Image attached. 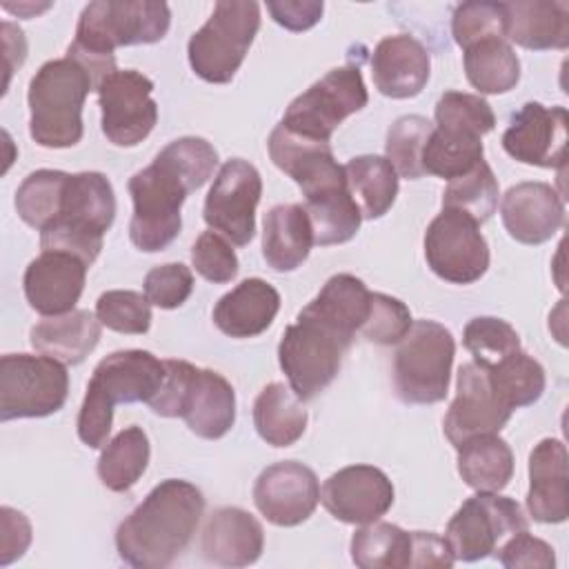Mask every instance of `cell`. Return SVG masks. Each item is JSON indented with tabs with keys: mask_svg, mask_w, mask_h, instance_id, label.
<instances>
[{
	"mask_svg": "<svg viewBox=\"0 0 569 569\" xmlns=\"http://www.w3.org/2000/svg\"><path fill=\"white\" fill-rule=\"evenodd\" d=\"M149 438L142 427H124L113 436L98 458V478L111 491H129L149 465Z\"/></svg>",
	"mask_w": 569,
	"mask_h": 569,
	"instance_id": "cell-35",
	"label": "cell"
},
{
	"mask_svg": "<svg viewBox=\"0 0 569 569\" xmlns=\"http://www.w3.org/2000/svg\"><path fill=\"white\" fill-rule=\"evenodd\" d=\"M260 29V4L253 0H220L209 20L189 38L187 56L193 73L224 84L240 69Z\"/></svg>",
	"mask_w": 569,
	"mask_h": 569,
	"instance_id": "cell-10",
	"label": "cell"
},
{
	"mask_svg": "<svg viewBox=\"0 0 569 569\" xmlns=\"http://www.w3.org/2000/svg\"><path fill=\"white\" fill-rule=\"evenodd\" d=\"M525 529H529V522L516 500L478 491L453 513L445 540L456 560L476 562L493 556L505 540Z\"/></svg>",
	"mask_w": 569,
	"mask_h": 569,
	"instance_id": "cell-13",
	"label": "cell"
},
{
	"mask_svg": "<svg viewBox=\"0 0 569 569\" xmlns=\"http://www.w3.org/2000/svg\"><path fill=\"white\" fill-rule=\"evenodd\" d=\"M367 100L360 69L356 64L336 67L289 102L280 124L302 138L329 142L338 124L360 111Z\"/></svg>",
	"mask_w": 569,
	"mask_h": 569,
	"instance_id": "cell-12",
	"label": "cell"
},
{
	"mask_svg": "<svg viewBox=\"0 0 569 569\" xmlns=\"http://www.w3.org/2000/svg\"><path fill=\"white\" fill-rule=\"evenodd\" d=\"M500 398L511 407H529L540 400L547 378L542 365L527 351H516L493 367H485Z\"/></svg>",
	"mask_w": 569,
	"mask_h": 569,
	"instance_id": "cell-41",
	"label": "cell"
},
{
	"mask_svg": "<svg viewBox=\"0 0 569 569\" xmlns=\"http://www.w3.org/2000/svg\"><path fill=\"white\" fill-rule=\"evenodd\" d=\"M433 131V124L425 116H400L387 131V160L398 176L407 180H418L422 171V149Z\"/></svg>",
	"mask_w": 569,
	"mask_h": 569,
	"instance_id": "cell-43",
	"label": "cell"
},
{
	"mask_svg": "<svg viewBox=\"0 0 569 569\" xmlns=\"http://www.w3.org/2000/svg\"><path fill=\"white\" fill-rule=\"evenodd\" d=\"M513 409L496 391L489 371L478 362L458 369L456 398L447 409L442 429L447 440L458 449L469 438L498 433L511 418Z\"/></svg>",
	"mask_w": 569,
	"mask_h": 569,
	"instance_id": "cell-17",
	"label": "cell"
},
{
	"mask_svg": "<svg viewBox=\"0 0 569 569\" xmlns=\"http://www.w3.org/2000/svg\"><path fill=\"white\" fill-rule=\"evenodd\" d=\"M451 36L458 47H469L487 38L507 40L505 2H462L451 16Z\"/></svg>",
	"mask_w": 569,
	"mask_h": 569,
	"instance_id": "cell-45",
	"label": "cell"
},
{
	"mask_svg": "<svg viewBox=\"0 0 569 569\" xmlns=\"http://www.w3.org/2000/svg\"><path fill=\"white\" fill-rule=\"evenodd\" d=\"M482 142L451 140L433 129L422 149V171L425 176L451 180L473 169L482 160Z\"/></svg>",
	"mask_w": 569,
	"mask_h": 569,
	"instance_id": "cell-46",
	"label": "cell"
},
{
	"mask_svg": "<svg viewBox=\"0 0 569 569\" xmlns=\"http://www.w3.org/2000/svg\"><path fill=\"white\" fill-rule=\"evenodd\" d=\"M569 116L565 107L527 102L511 116L502 133V149L522 164L556 169L567 160Z\"/></svg>",
	"mask_w": 569,
	"mask_h": 569,
	"instance_id": "cell-18",
	"label": "cell"
},
{
	"mask_svg": "<svg viewBox=\"0 0 569 569\" xmlns=\"http://www.w3.org/2000/svg\"><path fill=\"white\" fill-rule=\"evenodd\" d=\"M0 565H9L20 558L31 542V525L24 513L2 507L0 509Z\"/></svg>",
	"mask_w": 569,
	"mask_h": 569,
	"instance_id": "cell-52",
	"label": "cell"
},
{
	"mask_svg": "<svg viewBox=\"0 0 569 569\" xmlns=\"http://www.w3.org/2000/svg\"><path fill=\"white\" fill-rule=\"evenodd\" d=\"M351 560L360 569H407L411 565V531L391 522H369L351 538Z\"/></svg>",
	"mask_w": 569,
	"mask_h": 569,
	"instance_id": "cell-38",
	"label": "cell"
},
{
	"mask_svg": "<svg viewBox=\"0 0 569 569\" xmlns=\"http://www.w3.org/2000/svg\"><path fill=\"white\" fill-rule=\"evenodd\" d=\"M411 325V311L402 300L387 293H371L369 316L360 333L376 345H398Z\"/></svg>",
	"mask_w": 569,
	"mask_h": 569,
	"instance_id": "cell-48",
	"label": "cell"
},
{
	"mask_svg": "<svg viewBox=\"0 0 569 569\" xmlns=\"http://www.w3.org/2000/svg\"><path fill=\"white\" fill-rule=\"evenodd\" d=\"M436 131L451 140L482 142V136L496 127L489 102L476 93L445 91L436 102Z\"/></svg>",
	"mask_w": 569,
	"mask_h": 569,
	"instance_id": "cell-39",
	"label": "cell"
},
{
	"mask_svg": "<svg viewBox=\"0 0 569 569\" xmlns=\"http://www.w3.org/2000/svg\"><path fill=\"white\" fill-rule=\"evenodd\" d=\"M116 218V196L100 171H80L67 178L60 216L40 231L42 251H64L93 264L102 238Z\"/></svg>",
	"mask_w": 569,
	"mask_h": 569,
	"instance_id": "cell-7",
	"label": "cell"
},
{
	"mask_svg": "<svg viewBox=\"0 0 569 569\" xmlns=\"http://www.w3.org/2000/svg\"><path fill=\"white\" fill-rule=\"evenodd\" d=\"M69 173L58 169H38L29 173L16 191V211L33 229H47L62 207Z\"/></svg>",
	"mask_w": 569,
	"mask_h": 569,
	"instance_id": "cell-40",
	"label": "cell"
},
{
	"mask_svg": "<svg viewBox=\"0 0 569 569\" xmlns=\"http://www.w3.org/2000/svg\"><path fill=\"white\" fill-rule=\"evenodd\" d=\"M502 567L507 569H551L556 565L553 547L536 536L529 533V529L513 533L509 540L500 545V549L493 553Z\"/></svg>",
	"mask_w": 569,
	"mask_h": 569,
	"instance_id": "cell-51",
	"label": "cell"
},
{
	"mask_svg": "<svg viewBox=\"0 0 569 569\" xmlns=\"http://www.w3.org/2000/svg\"><path fill=\"white\" fill-rule=\"evenodd\" d=\"M87 269L78 256L64 251H42L24 271V296L31 309L42 316L73 311L82 296Z\"/></svg>",
	"mask_w": 569,
	"mask_h": 569,
	"instance_id": "cell-23",
	"label": "cell"
},
{
	"mask_svg": "<svg viewBox=\"0 0 569 569\" xmlns=\"http://www.w3.org/2000/svg\"><path fill=\"white\" fill-rule=\"evenodd\" d=\"M500 216L513 240L542 244L565 224V200L547 182H518L502 196Z\"/></svg>",
	"mask_w": 569,
	"mask_h": 569,
	"instance_id": "cell-22",
	"label": "cell"
},
{
	"mask_svg": "<svg viewBox=\"0 0 569 569\" xmlns=\"http://www.w3.org/2000/svg\"><path fill=\"white\" fill-rule=\"evenodd\" d=\"M425 258L438 278L471 284L489 269V244L471 216L442 209L425 231Z\"/></svg>",
	"mask_w": 569,
	"mask_h": 569,
	"instance_id": "cell-14",
	"label": "cell"
},
{
	"mask_svg": "<svg viewBox=\"0 0 569 569\" xmlns=\"http://www.w3.org/2000/svg\"><path fill=\"white\" fill-rule=\"evenodd\" d=\"M347 187L362 218H382L398 196V173L382 156H358L345 164Z\"/></svg>",
	"mask_w": 569,
	"mask_h": 569,
	"instance_id": "cell-34",
	"label": "cell"
},
{
	"mask_svg": "<svg viewBox=\"0 0 569 569\" xmlns=\"http://www.w3.org/2000/svg\"><path fill=\"white\" fill-rule=\"evenodd\" d=\"M280 309V293L262 278H247L213 307V325L229 338H253L267 331Z\"/></svg>",
	"mask_w": 569,
	"mask_h": 569,
	"instance_id": "cell-27",
	"label": "cell"
},
{
	"mask_svg": "<svg viewBox=\"0 0 569 569\" xmlns=\"http://www.w3.org/2000/svg\"><path fill=\"white\" fill-rule=\"evenodd\" d=\"M313 247V231L302 204H276L264 216L262 256L273 271L298 269Z\"/></svg>",
	"mask_w": 569,
	"mask_h": 569,
	"instance_id": "cell-30",
	"label": "cell"
},
{
	"mask_svg": "<svg viewBox=\"0 0 569 569\" xmlns=\"http://www.w3.org/2000/svg\"><path fill=\"white\" fill-rule=\"evenodd\" d=\"M458 473L467 487L498 493L513 476V453L498 433L469 438L458 447Z\"/></svg>",
	"mask_w": 569,
	"mask_h": 569,
	"instance_id": "cell-31",
	"label": "cell"
},
{
	"mask_svg": "<svg viewBox=\"0 0 569 569\" xmlns=\"http://www.w3.org/2000/svg\"><path fill=\"white\" fill-rule=\"evenodd\" d=\"M305 211L311 222L313 244L320 247L342 244L351 240L362 222L360 207L349 193V187L331 189L307 198Z\"/></svg>",
	"mask_w": 569,
	"mask_h": 569,
	"instance_id": "cell-37",
	"label": "cell"
},
{
	"mask_svg": "<svg viewBox=\"0 0 569 569\" xmlns=\"http://www.w3.org/2000/svg\"><path fill=\"white\" fill-rule=\"evenodd\" d=\"M191 262L204 280L216 284L231 282L240 269L231 242L216 231H202L198 236L191 247Z\"/></svg>",
	"mask_w": 569,
	"mask_h": 569,
	"instance_id": "cell-49",
	"label": "cell"
},
{
	"mask_svg": "<svg viewBox=\"0 0 569 569\" xmlns=\"http://www.w3.org/2000/svg\"><path fill=\"white\" fill-rule=\"evenodd\" d=\"M267 149L273 164L302 189L305 200L347 187L345 167L333 158L329 142L302 138L284 124H278L269 136Z\"/></svg>",
	"mask_w": 569,
	"mask_h": 569,
	"instance_id": "cell-21",
	"label": "cell"
},
{
	"mask_svg": "<svg viewBox=\"0 0 569 569\" xmlns=\"http://www.w3.org/2000/svg\"><path fill=\"white\" fill-rule=\"evenodd\" d=\"M144 296L160 309H176L187 302L193 291V273L182 262H167L153 267L144 276Z\"/></svg>",
	"mask_w": 569,
	"mask_h": 569,
	"instance_id": "cell-50",
	"label": "cell"
},
{
	"mask_svg": "<svg viewBox=\"0 0 569 569\" xmlns=\"http://www.w3.org/2000/svg\"><path fill=\"white\" fill-rule=\"evenodd\" d=\"M171 24L167 2L156 0H96L89 2L76 27V40L67 56L78 60L93 80V87L116 71L118 47L151 44L164 38Z\"/></svg>",
	"mask_w": 569,
	"mask_h": 569,
	"instance_id": "cell-3",
	"label": "cell"
},
{
	"mask_svg": "<svg viewBox=\"0 0 569 569\" xmlns=\"http://www.w3.org/2000/svg\"><path fill=\"white\" fill-rule=\"evenodd\" d=\"M91 73L73 58L44 62L29 82V133L47 149H67L82 138V107L93 91Z\"/></svg>",
	"mask_w": 569,
	"mask_h": 569,
	"instance_id": "cell-6",
	"label": "cell"
},
{
	"mask_svg": "<svg viewBox=\"0 0 569 569\" xmlns=\"http://www.w3.org/2000/svg\"><path fill=\"white\" fill-rule=\"evenodd\" d=\"M218 167V151L196 136L169 142L149 167L133 173L129 193L133 216L131 242L147 253L167 249L180 233V207L187 193L200 189Z\"/></svg>",
	"mask_w": 569,
	"mask_h": 569,
	"instance_id": "cell-1",
	"label": "cell"
},
{
	"mask_svg": "<svg viewBox=\"0 0 569 569\" xmlns=\"http://www.w3.org/2000/svg\"><path fill=\"white\" fill-rule=\"evenodd\" d=\"M2 7H4L7 11H11V13H18V16H33V13H40V11L49 9V2H47V4H42V7L33 4V2H22V4H11V2H2Z\"/></svg>",
	"mask_w": 569,
	"mask_h": 569,
	"instance_id": "cell-55",
	"label": "cell"
},
{
	"mask_svg": "<svg viewBox=\"0 0 569 569\" xmlns=\"http://www.w3.org/2000/svg\"><path fill=\"white\" fill-rule=\"evenodd\" d=\"M102 322L87 309L47 316L31 327V347L62 365H80L98 345Z\"/></svg>",
	"mask_w": 569,
	"mask_h": 569,
	"instance_id": "cell-29",
	"label": "cell"
},
{
	"mask_svg": "<svg viewBox=\"0 0 569 569\" xmlns=\"http://www.w3.org/2000/svg\"><path fill=\"white\" fill-rule=\"evenodd\" d=\"M429 51L409 33L382 38L371 53L376 89L387 98H413L429 80Z\"/></svg>",
	"mask_w": 569,
	"mask_h": 569,
	"instance_id": "cell-25",
	"label": "cell"
},
{
	"mask_svg": "<svg viewBox=\"0 0 569 569\" xmlns=\"http://www.w3.org/2000/svg\"><path fill=\"white\" fill-rule=\"evenodd\" d=\"M320 500L336 520L369 525L391 509L393 485L378 467L351 465L325 480Z\"/></svg>",
	"mask_w": 569,
	"mask_h": 569,
	"instance_id": "cell-20",
	"label": "cell"
},
{
	"mask_svg": "<svg viewBox=\"0 0 569 569\" xmlns=\"http://www.w3.org/2000/svg\"><path fill=\"white\" fill-rule=\"evenodd\" d=\"M147 405L158 416L182 418L204 440L222 438L236 422L231 382L222 373L187 360H164V380Z\"/></svg>",
	"mask_w": 569,
	"mask_h": 569,
	"instance_id": "cell-5",
	"label": "cell"
},
{
	"mask_svg": "<svg viewBox=\"0 0 569 569\" xmlns=\"http://www.w3.org/2000/svg\"><path fill=\"white\" fill-rule=\"evenodd\" d=\"M456 562L449 545L433 531H411L409 567H451Z\"/></svg>",
	"mask_w": 569,
	"mask_h": 569,
	"instance_id": "cell-54",
	"label": "cell"
},
{
	"mask_svg": "<svg viewBox=\"0 0 569 569\" xmlns=\"http://www.w3.org/2000/svg\"><path fill=\"white\" fill-rule=\"evenodd\" d=\"M202 513V491L187 480L167 478L118 525V556L136 569H164L187 549Z\"/></svg>",
	"mask_w": 569,
	"mask_h": 569,
	"instance_id": "cell-2",
	"label": "cell"
},
{
	"mask_svg": "<svg viewBox=\"0 0 569 569\" xmlns=\"http://www.w3.org/2000/svg\"><path fill=\"white\" fill-rule=\"evenodd\" d=\"M264 549L262 525L240 507L216 509L202 529V553L222 567L253 565Z\"/></svg>",
	"mask_w": 569,
	"mask_h": 569,
	"instance_id": "cell-26",
	"label": "cell"
},
{
	"mask_svg": "<svg viewBox=\"0 0 569 569\" xmlns=\"http://www.w3.org/2000/svg\"><path fill=\"white\" fill-rule=\"evenodd\" d=\"M151 302L129 289L104 291L96 302L98 320L118 333H147L151 327Z\"/></svg>",
	"mask_w": 569,
	"mask_h": 569,
	"instance_id": "cell-47",
	"label": "cell"
},
{
	"mask_svg": "<svg viewBox=\"0 0 569 569\" xmlns=\"http://www.w3.org/2000/svg\"><path fill=\"white\" fill-rule=\"evenodd\" d=\"M320 485L311 467L282 460L260 471L253 485V502L258 511L278 527H296L305 522L318 507Z\"/></svg>",
	"mask_w": 569,
	"mask_h": 569,
	"instance_id": "cell-19",
	"label": "cell"
},
{
	"mask_svg": "<svg viewBox=\"0 0 569 569\" xmlns=\"http://www.w3.org/2000/svg\"><path fill=\"white\" fill-rule=\"evenodd\" d=\"M351 342L353 336L307 305L296 322L284 329L278 345V362L291 391L300 400H311L325 391L338 376Z\"/></svg>",
	"mask_w": 569,
	"mask_h": 569,
	"instance_id": "cell-8",
	"label": "cell"
},
{
	"mask_svg": "<svg viewBox=\"0 0 569 569\" xmlns=\"http://www.w3.org/2000/svg\"><path fill=\"white\" fill-rule=\"evenodd\" d=\"M102 133L116 147H136L158 122L153 82L136 69H116L98 84Z\"/></svg>",
	"mask_w": 569,
	"mask_h": 569,
	"instance_id": "cell-16",
	"label": "cell"
},
{
	"mask_svg": "<svg viewBox=\"0 0 569 569\" xmlns=\"http://www.w3.org/2000/svg\"><path fill=\"white\" fill-rule=\"evenodd\" d=\"M69 373L47 356L4 353L0 358V420L44 418L62 409Z\"/></svg>",
	"mask_w": 569,
	"mask_h": 569,
	"instance_id": "cell-11",
	"label": "cell"
},
{
	"mask_svg": "<svg viewBox=\"0 0 569 569\" xmlns=\"http://www.w3.org/2000/svg\"><path fill=\"white\" fill-rule=\"evenodd\" d=\"M309 307L345 333L356 336L369 316L371 291L360 278L351 273H336L322 284Z\"/></svg>",
	"mask_w": 569,
	"mask_h": 569,
	"instance_id": "cell-36",
	"label": "cell"
},
{
	"mask_svg": "<svg viewBox=\"0 0 569 569\" xmlns=\"http://www.w3.org/2000/svg\"><path fill=\"white\" fill-rule=\"evenodd\" d=\"M527 511L547 525L569 518V458L562 440L545 438L531 449Z\"/></svg>",
	"mask_w": 569,
	"mask_h": 569,
	"instance_id": "cell-24",
	"label": "cell"
},
{
	"mask_svg": "<svg viewBox=\"0 0 569 569\" xmlns=\"http://www.w3.org/2000/svg\"><path fill=\"white\" fill-rule=\"evenodd\" d=\"M467 80L480 93H507L520 80V60L505 38L478 40L462 49Z\"/></svg>",
	"mask_w": 569,
	"mask_h": 569,
	"instance_id": "cell-33",
	"label": "cell"
},
{
	"mask_svg": "<svg viewBox=\"0 0 569 569\" xmlns=\"http://www.w3.org/2000/svg\"><path fill=\"white\" fill-rule=\"evenodd\" d=\"M456 356L451 331L436 320H416L393 356V387L407 405H436L449 391Z\"/></svg>",
	"mask_w": 569,
	"mask_h": 569,
	"instance_id": "cell-9",
	"label": "cell"
},
{
	"mask_svg": "<svg viewBox=\"0 0 569 569\" xmlns=\"http://www.w3.org/2000/svg\"><path fill=\"white\" fill-rule=\"evenodd\" d=\"M462 345L473 356V362L482 367H493L522 349L518 331L507 320L493 316L471 318L465 327Z\"/></svg>",
	"mask_w": 569,
	"mask_h": 569,
	"instance_id": "cell-44",
	"label": "cell"
},
{
	"mask_svg": "<svg viewBox=\"0 0 569 569\" xmlns=\"http://www.w3.org/2000/svg\"><path fill=\"white\" fill-rule=\"evenodd\" d=\"M253 427L271 447H291L307 429L300 398L282 382H269L253 402Z\"/></svg>",
	"mask_w": 569,
	"mask_h": 569,
	"instance_id": "cell-32",
	"label": "cell"
},
{
	"mask_svg": "<svg viewBox=\"0 0 569 569\" xmlns=\"http://www.w3.org/2000/svg\"><path fill=\"white\" fill-rule=\"evenodd\" d=\"M164 380V360L144 349L113 351L102 358L87 385V393L78 413V438L100 449L107 445L113 407L131 402H149Z\"/></svg>",
	"mask_w": 569,
	"mask_h": 569,
	"instance_id": "cell-4",
	"label": "cell"
},
{
	"mask_svg": "<svg viewBox=\"0 0 569 569\" xmlns=\"http://www.w3.org/2000/svg\"><path fill=\"white\" fill-rule=\"evenodd\" d=\"M260 196L262 178L258 169L242 158H231L220 167L204 198V222L231 244L244 247L256 233Z\"/></svg>",
	"mask_w": 569,
	"mask_h": 569,
	"instance_id": "cell-15",
	"label": "cell"
},
{
	"mask_svg": "<svg viewBox=\"0 0 569 569\" xmlns=\"http://www.w3.org/2000/svg\"><path fill=\"white\" fill-rule=\"evenodd\" d=\"M267 9L280 27L289 31H307L320 20L325 4L318 0H271L267 2Z\"/></svg>",
	"mask_w": 569,
	"mask_h": 569,
	"instance_id": "cell-53",
	"label": "cell"
},
{
	"mask_svg": "<svg viewBox=\"0 0 569 569\" xmlns=\"http://www.w3.org/2000/svg\"><path fill=\"white\" fill-rule=\"evenodd\" d=\"M507 40L531 49L569 47V2L565 0H516L505 2Z\"/></svg>",
	"mask_w": 569,
	"mask_h": 569,
	"instance_id": "cell-28",
	"label": "cell"
},
{
	"mask_svg": "<svg viewBox=\"0 0 569 569\" xmlns=\"http://www.w3.org/2000/svg\"><path fill=\"white\" fill-rule=\"evenodd\" d=\"M498 196V180L491 167L480 160L467 173L449 180L442 193V209H458L482 224L496 213Z\"/></svg>",
	"mask_w": 569,
	"mask_h": 569,
	"instance_id": "cell-42",
	"label": "cell"
}]
</instances>
